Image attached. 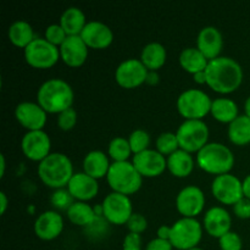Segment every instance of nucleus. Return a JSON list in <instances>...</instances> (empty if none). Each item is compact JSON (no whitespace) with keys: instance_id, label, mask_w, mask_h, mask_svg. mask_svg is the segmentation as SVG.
Listing matches in <instances>:
<instances>
[{"instance_id":"nucleus-1","label":"nucleus","mask_w":250,"mask_h":250,"mask_svg":"<svg viewBox=\"0 0 250 250\" xmlns=\"http://www.w3.org/2000/svg\"><path fill=\"white\" fill-rule=\"evenodd\" d=\"M205 75L207 84L220 94L234 92L243 82V68L238 61L229 56H219L210 60Z\"/></svg>"},{"instance_id":"nucleus-2","label":"nucleus","mask_w":250,"mask_h":250,"mask_svg":"<svg viewBox=\"0 0 250 250\" xmlns=\"http://www.w3.org/2000/svg\"><path fill=\"white\" fill-rule=\"evenodd\" d=\"M75 93L62 78H50L41 84L37 92V103L49 114H60L72 107Z\"/></svg>"},{"instance_id":"nucleus-3","label":"nucleus","mask_w":250,"mask_h":250,"mask_svg":"<svg viewBox=\"0 0 250 250\" xmlns=\"http://www.w3.org/2000/svg\"><path fill=\"white\" fill-rule=\"evenodd\" d=\"M71 159L62 153H50L38 165V176L49 188L60 189L68 185L73 176Z\"/></svg>"},{"instance_id":"nucleus-4","label":"nucleus","mask_w":250,"mask_h":250,"mask_svg":"<svg viewBox=\"0 0 250 250\" xmlns=\"http://www.w3.org/2000/svg\"><path fill=\"white\" fill-rule=\"evenodd\" d=\"M195 161L203 171L219 176L229 173L234 166V155L225 144L212 142L198 151Z\"/></svg>"},{"instance_id":"nucleus-5","label":"nucleus","mask_w":250,"mask_h":250,"mask_svg":"<svg viewBox=\"0 0 250 250\" xmlns=\"http://www.w3.org/2000/svg\"><path fill=\"white\" fill-rule=\"evenodd\" d=\"M112 192L131 195L138 192L143 185V176L137 171L132 161H114L106 175Z\"/></svg>"},{"instance_id":"nucleus-6","label":"nucleus","mask_w":250,"mask_h":250,"mask_svg":"<svg viewBox=\"0 0 250 250\" xmlns=\"http://www.w3.org/2000/svg\"><path fill=\"white\" fill-rule=\"evenodd\" d=\"M211 98L198 88L183 90L176 102L178 112L185 120H203L211 110Z\"/></svg>"},{"instance_id":"nucleus-7","label":"nucleus","mask_w":250,"mask_h":250,"mask_svg":"<svg viewBox=\"0 0 250 250\" xmlns=\"http://www.w3.org/2000/svg\"><path fill=\"white\" fill-rule=\"evenodd\" d=\"M203 229V225L195 217H181L171 226V244L178 250L198 247L202 241Z\"/></svg>"},{"instance_id":"nucleus-8","label":"nucleus","mask_w":250,"mask_h":250,"mask_svg":"<svg viewBox=\"0 0 250 250\" xmlns=\"http://www.w3.org/2000/svg\"><path fill=\"white\" fill-rule=\"evenodd\" d=\"M209 127L203 120H185L176 132L180 149L190 154L198 153L209 143Z\"/></svg>"},{"instance_id":"nucleus-9","label":"nucleus","mask_w":250,"mask_h":250,"mask_svg":"<svg viewBox=\"0 0 250 250\" xmlns=\"http://www.w3.org/2000/svg\"><path fill=\"white\" fill-rule=\"evenodd\" d=\"M26 62L34 68H50L60 59L59 46L49 43L45 38H36L23 49Z\"/></svg>"},{"instance_id":"nucleus-10","label":"nucleus","mask_w":250,"mask_h":250,"mask_svg":"<svg viewBox=\"0 0 250 250\" xmlns=\"http://www.w3.org/2000/svg\"><path fill=\"white\" fill-rule=\"evenodd\" d=\"M211 193L220 203L232 207L244 197L242 181L232 173L215 176L211 183Z\"/></svg>"},{"instance_id":"nucleus-11","label":"nucleus","mask_w":250,"mask_h":250,"mask_svg":"<svg viewBox=\"0 0 250 250\" xmlns=\"http://www.w3.org/2000/svg\"><path fill=\"white\" fill-rule=\"evenodd\" d=\"M148 68L143 65L141 59L129 58L119 63L115 71L117 84L126 89H133L146 82Z\"/></svg>"},{"instance_id":"nucleus-12","label":"nucleus","mask_w":250,"mask_h":250,"mask_svg":"<svg viewBox=\"0 0 250 250\" xmlns=\"http://www.w3.org/2000/svg\"><path fill=\"white\" fill-rule=\"evenodd\" d=\"M104 217L112 225H126L133 214V205L128 195L111 192L103 200Z\"/></svg>"},{"instance_id":"nucleus-13","label":"nucleus","mask_w":250,"mask_h":250,"mask_svg":"<svg viewBox=\"0 0 250 250\" xmlns=\"http://www.w3.org/2000/svg\"><path fill=\"white\" fill-rule=\"evenodd\" d=\"M21 149L27 159L41 163L50 154V137L44 129L27 131L21 139Z\"/></svg>"},{"instance_id":"nucleus-14","label":"nucleus","mask_w":250,"mask_h":250,"mask_svg":"<svg viewBox=\"0 0 250 250\" xmlns=\"http://www.w3.org/2000/svg\"><path fill=\"white\" fill-rule=\"evenodd\" d=\"M204 207L205 194L198 186H186L176 197V208L183 217H195L204 210Z\"/></svg>"},{"instance_id":"nucleus-15","label":"nucleus","mask_w":250,"mask_h":250,"mask_svg":"<svg viewBox=\"0 0 250 250\" xmlns=\"http://www.w3.org/2000/svg\"><path fill=\"white\" fill-rule=\"evenodd\" d=\"M132 164L143 177H158L167 168V158L156 149H146L133 155Z\"/></svg>"},{"instance_id":"nucleus-16","label":"nucleus","mask_w":250,"mask_h":250,"mask_svg":"<svg viewBox=\"0 0 250 250\" xmlns=\"http://www.w3.org/2000/svg\"><path fill=\"white\" fill-rule=\"evenodd\" d=\"M15 117L27 131H39L45 126L48 112L38 103L21 102L15 107Z\"/></svg>"},{"instance_id":"nucleus-17","label":"nucleus","mask_w":250,"mask_h":250,"mask_svg":"<svg viewBox=\"0 0 250 250\" xmlns=\"http://www.w3.org/2000/svg\"><path fill=\"white\" fill-rule=\"evenodd\" d=\"M33 229L38 238L43 241H53L62 232L63 219L56 210H46L37 216Z\"/></svg>"},{"instance_id":"nucleus-18","label":"nucleus","mask_w":250,"mask_h":250,"mask_svg":"<svg viewBox=\"0 0 250 250\" xmlns=\"http://www.w3.org/2000/svg\"><path fill=\"white\" fill-rule=\"evenodd\" d=\"M81 37L88 45V48L105 49L114 41V32L104 22L92 20L85 24Z\"/></svg>"},{"instance_id":"nucleus-19","label":"nucleus","mask_w":250,"mask_h":250,"mask_svg":"<svg viewBox=\"0 0 250 250\" xmlns=\"http://www.w3.org/2000/svg\"><path fill=\"white\" fill-rule=\"evenodd\" d=\"M59 50L60 59L70 67H80L88 58V45L81 36H68Z\"/></svg>"},{"instance_id":"nucleus-20","label":"nucleus","mask_w":250,"mask_h":250,"mask_svg":"<svg viewBox=\"0 0 250 250\" xmlns=\"http://www.w3.org/2000/svg\"><path fill=\"white\" fill-rule=\"evenodd\" d=\"M231 215L222 207H212L208 209L203 220V227L207 233L217 239L231 231Z\"/></svg>"},{"instance_id":"nucleus-21","label":"nucleus","mask_w":250,"mask_h":250,"mask_svg":"<svg viewBox=\"0 0 250 250\" xmlns=\"http://www.w3.org/2000/svg\"><path fill=\"white\" fill-rule=\"evenodd\" d=\"M67 189L77 202H88L98 195L99 183L85 172H76L68 182Z\"/></svg>"},{"instance_id":"nucleus-22","label":"nucleus","mask_w":250,"mask_h":250,"mask_svg":"<svg viewBox=\"0 0 250 250\" xmlns=\"http://www.w3.org/2000/svg\"><path fill=\"white\" fill-rule=\"evenodd\" d=\"M224 46V37L215 26H205L199 31L197 37V48L204 54L208 60L219 58Z\"/></svg>"},{"instance_id":"nucleus-23","label":"nucleus","mask_w":250,"mask_h":250,"mask_svg":"<svg viewBox=\"0 0 250 250\" xmlns=\"http://www.w3.org/2000/svg\"><path fill=\"white\" fill-rule=\"evenodd\" d=\"M109 156L102 150H90L83 159V172L92 176L95 180L106 177L110 170Z\"/></svg>"},{"instance_id":"nucleus-24","label":"nucleus","mask_w":250,"mask_h":250,"mask_svg":"<svg viewBox=\"0 0 250 250\" xmlns=\"http://www.w3.org/2000/svg\"><path fill=\"white\" fill-rule=\"evenodd\" d=\"M59 23L65 29L67 36H81L88 21L80 7L70 6L61 14Z\"/></svg>"},{"instance_id":"nucleus-25","label":"nucleus","mask_w":250,"mask_h":250,"mask_svg":"<svg viewBox=\"0 0 250 250\" xmlns=\"http://www.w3.org/2000/svg\"><path fill=\"white\" fill-rule=\"evenodd\" d=\"M194 168V158L183 149H178L167 156V170L175 177L185 178L192 173Z\"/></svg>"},{"instance_id":"nucleus-26","label":"nucleus","mask_w":250,"mask_h":250,"mask_svg":"<svg viewBox=\"0 0 250 250\" xmlns=\"http://www.w3.org/2000/svg\"><path fill=\"white\" fill-rule=\"evenodd\" d=\"M166 48L159 42H150L142 49L141 61L148 71H158L163 67L166 62Z\"/></svg>"},{"instance_id":"nucleus-27","label":"nucleus","mask_w":250,"mask_h":250,"mask_svg":"<svg viewBox=\"0 0 250 250\" xmlns=\"http://www.w3.org/2000/svg\"><path fill=\"white\" fill-rule=\"evenodd\" d=\"M178 61H180L181 67L192 75L205 71L209 63V60L205 58L204 54L194 46L183 49L178 56Z\"/></svg>"},{"instance_id":"nucleus-28","label":"nucleus","mask_w":250,"mask_h":250,"mask_svg":"<svg viewBox=\"0 0 250 250\" xmlns=\"http://www.w3.org/2000/svg\"><path fill=\"white\" fill-rule=\"evenodd\" d=\"M7 37L14 45L24 49L36 39L33 27L26 20H17L12 22L7 31Z\"/></svg>"},{"instance_id":"nucleus-29","label":"nucleus","mask_w":250,"mask_h":250,"mask_svg":"<svg viewBox=\"0 0 250 250\" xmlns=\"http://www.w3.org/2000/svg\"><path fill=\"white\" fill-rule=\"evenodd\" d=\"M210 112L215 117V120L229 125L239 116L238 105L229 98H216L212 100Z\"/></svg>"},{"instance_id":"nucleus-30","label":"nucleus","mask_w":250,"mask_h":250,"mask_svg":"<svg viewBox=\"0 0 250 250\" xmlns=\"http://www.w3.org/2000/svg\"><path fill=\"white\" fill-rule=\"evenodd\" d=\"M67 217L73 225L81 226L83 229L89 226L95 220L97 215L94 212V208L90 207L87 202H77L76 200L67 211Z\"/></svg>"},{"instance_id":"nucleus-31","label":"nucleus","mask_w":250,"mask_h":250,"mask_svg":"<svg viewBox=\"0 0 250 250\" xmlns=\"http://www.w3.org/2000/svg\"><path fill=\"white\" fill-rule=\"evenodd\" d=\"M229 141L236 146H247L250 143V119L247 115H239L229 125L227 129Z\"/></svg>"},{"instance_id":"nucleus-32","label":"nucleus","mask_w":250,"mask_h":250,"mask_svg":"<svg viewBox=\"0 0 250 250\" xmlns=\"http://www.w3.org/2000/svg\"><path fill=\"white\" fill-rule=\"evenodd\" d=\"M107 154L114 161H128L132 154L128 138L114 137L107 146Z\"/></svg>"},{"instance_id":"nucleus-33","label":"nucleus","mask_w":250,"mask_h":250,"mask_svg":"<svg viewBox=\"0 0 250 250\" xmlns=\"http://www.w3.org/2000/svg\"><path fill=\"white\" fill-rule=\"evenodd\" d=\"M180 149L178 139L176 133L172 132H163L156 138V150L163 154L164 156H170Z\"/></svg>"},{"instance_id":"nucleus-34","label":"nucleus","mask_w":250,"mask_h":250,"mask_svg":"<svg viewBox=\"0 0 250 250\" xmlns=\"http://www.w3.org/2000/svg\"><path fill=\"white\" fill-rule=\"evenodd\" d=\"M128 142L129 146H131L132 153L136 155V154H139L149 149V146H150V134L146 129H134L128 136Z\"/></svg>"},{"instance_id":"nucleus-35","label":"nucleus","mask_w":250,"mask_h":250,"mask_svg":"<svg viewBox=\"0 0 250 250\" xmlns=\"http://www.w3.org/2000/svg\"><path fill=\"white\" fill-rule=\"evenodd\" d=\"M76 200L68 192L67 188H60V189H55L50 197V203L55 209L59 210H66L67 211L68 208L75 203Z\"/></svg>"},{"instance_id":"nucleus-36","label":"nucleus","mask_w":250,"mask_h":250,"mask_svg":"<svg viewBox=\"0 0 250 250\" xmlns=\"http://www.w3.org/2000/svg\"><path fill=\"white\" fill-rule=\"evenodd\" d=\"M67 37L68 36L66 34L65 29L60 26V23L49 24L45 28V33H44V38H45L49 43L54 44V45L56 46H60Z\"/></svg>"},{"instance_id":"nucleus-37","label":"nucleus","mask_w":250,"mask_h":250,"mask_svg":"<svg viewBox=\"0 0 250 250\" xmlns=\"http://www.w3.org/2000/svg\"><path fill=\"white\" fill-rule=\"evenodd\" d=\"M77 111L73 107H68L58 115V126L62 131H71L77 124Z\"/></svg>"},{"instance_id":"nucleus-38","label":"nucleus","mask_w":250,"mask_h":250,"mask_svg":"<svg viewBox=\"0 0 250 250\" xmlns=\"http://www.w3.org/2000/svg\"><path fill=\"white\" fill-rule=\"evenodd\" d=\"M219 246L221 250H242L243 241L237 232L229 231L219 238Z\"/></svg>"},{"instance_id":"nucleus-39","label":"nucleus","mask_w":250,"mask_h":250,"mask_svg":"<svg viewBox=\"0 0 250 250\" xmlns=\"http://www.w3.org/2000/svg\"><path fill=\"white\" fill-rule=\"evenodd\" d=\"M109 224L110 222L104 216H97L89 226L85 227L84 231L88 233L87 236L93 237V238H100L109 231Z\"/></svg>"},{"instance_id":"nucleus-40","label":"nucleus","mask_w":250,"mask_h":250,"mask_svg":"<svg viewBox=\"0 0 250 250\" xmlns=\"http://www.w3.org/2000/svg\"><path fill=\"white\" fill-rule=\"evenodd\" d=\"M126 226L129 232L141 234L148 229V221H146V216L142 215L141 212H133L128 221H127Z\"/></svg>"},{"instance_id":"nucleus-41","label":"nucleus","mask_w":250,"mask_h":250,"mask_svg":"<svg viewBox=\"0 0 250 250\" xmlns=\"http://www.w3.org/2000/svg\"><path fill=\"white\" fill-rule=\"evenodd\" d=\"M142 244L143 241L141 234L128 232L122 242V250H142Z\"/></svg>"},{"instance_id":"nucleus-42","label":"nucleus","mask_w":250,"mask_h":250,"mask_svg":"<svg viewBox=\"0 0 250 250\" xmlns=\"http://www.w3.org/2000/svg\"><path fill=\"white\" fill-rule=\"evenodd\" d=\"M233 212L239 219H250V199L243 197L233 205Z\"/></svg>"},{"instance_id":"nucleus-43","label":"nucleus","mask_w":250,"mask_h":250,"mask_svg":"<svg viewBox=\"0 0 250 250\" xmlns=\"http://www.w3.org/2000/svg\"><path fill=\"white\" fill-rule=\"evenodd\" d=\"M173 246L171 244L170 241H166V239L161 238H154L146 244V250H172Z\"/></svg>"},{"instance_id":"nucleus-44","label":"nucleus","mask_w":250,"mask_h":250,"mask_svg":"<svg viewBox=\"0 0 250 250\" xmlns=\"http://www.w3.org/2000/svg\"><path fill=\"white\" fill-rule=\"evenodd\" d=\"M156 237L161 239H166V241H170V234H171V226H167V225H163L158 229V232H156Z\"/></svg>"},{"instance_id":"nucleus-45","label":"nucleus","mask_w":250,"mask_h":250,"mask_svg":"<svg viewBox=\"0 0 250 250\" xmlns=\"http://www.w3.org/2000/svg\"><path fill=\"white\" fill-rule=\"evenodd\" d=\"M0 212L1 215L5 214L7 207H9V199H7V195L5 192H0Z\"/></svg>"},{"instance_id":"nucleus-46","label":"nucleus","mask_w":250,"mask_h":250,"mask_svg":"<svg viewBox=\"0 0 250 250\" xmlns=\"http://www.w3.org/2000/svg\"><path fill=\"white\" fill-rule=\"evenodd\" d=\"M242 185H243V195L250 199V175L244 177V180L242 181Z\"/></svg>"},{"instance_id":"nucleus-47","label":"nucleus","mask_w":250,"mask_h":250,"mask_svg":"<svg viewBox=\"0 0 250 250\" xmlns=\"http://www.w3.org/2000/svg\"><path fill=\"white\" fill-rule=\"evenodd\" d=\"M193 81L198 84H205L207 83V75H205V71L202 72H198L195 75H193Z\"/></svg>"},{"instance_id":"nucleus-48","label":"nucleus","mask_w":250,"mask_h":250,"mask_svg":"<svg viewBox=\"0 0 250 250\" xmlns=\"http://www.w3.org/2000/svg\"><path fill=\"white\" fill-rule=\"evenodd\" d=\"M158 82H159L158 72H156V71H149L146 83H149V84H156Z\"/></svg>"},{"instance_id":"nucleus-49","label":"nucleus","mask_w":250,"mask_h":250,"mask_svg":"<svg viewBox=\"0 0 250 250\" xmlns=\"http://www.w3.org/2000/svg\"><path fill=\"white\" fill-rule=\"evenodd\" d=\"M0 161H1V165H0V177H4L5 168H6V160H5L4 154L0 155Z\"/></svg>"},{"instance_id":"nucleus-50","label":"nucleus","mask_w":250,"mask_h":250,"mask_svg":"<svg viewBox=\"0 0 250 250\" xmlns=\"http://www.w3.org/2000/svg\"><path fill=\"white\" fill-rule=\"evenodd\" d=\"M244 115H247L250 119V97L247 98L244 102Z\"/></svg>"},{"instance_id":"nucleus-51","label":"nucleus","mask_w":250,"mask_h":250,"mask_svg":"<svg viewBox=\"0 0 250 250\" xmlns=\"http://www.w3.org/2000/svg\"><path fill=\"white\" fill-rule=\"evenodd\" d=\"M188 250H204V249L199 248V247H194V248H192V249H188Z\"/></svg>"}]
</instances>
